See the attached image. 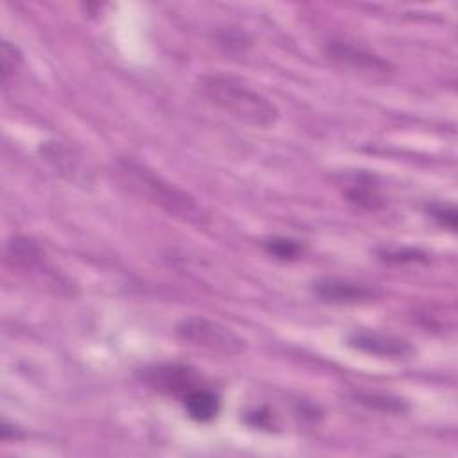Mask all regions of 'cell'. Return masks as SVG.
<instances>
[{
  "label": "cell",
  "mask_w": 458,
  "mask_h": 458,
  "mask_svg": "<svg viewBox=\"0 0 458 458\" xmlns=\"http://www.w3.org/2000/svg\"><path fill=\"white\" fill-rule=\"evenodd\" d=\"M114 175L131 193L161 208L170 216L197 225L206 224L208 215L197 200L145 163L134 157H118L114 161Z\"/></svg>",
  "instance_id": "1"
},
{
  "label": "cell",
  "mask_w": 458,
  "mask_h": 458,
  "mask_svg": "<svg viewBox=\"0 0 458 458\" xmlns=\"http://www.w3.org/2000/svg\"><path fill=\"white\" fill-rule=\"evenodd\" d=\"M199 84L202 95L211 104L242 123L267 129L279 120L277 106L268 97L236 77L209 73L204 75Z\"/></svg>",
  "instance_id": "2"
},
{
  "label": "cell",
  "mask_w": 458,
  "mask_h": 458,
  "mask_svg": "<svg viewBox=\"0 0 458 458\" xmlns=\"http://www.w3.org/2000/svg\"><path fill=\"white\" fill-rule=\"evenodd\" d=\"M175 336L182 344L229 356L242 354L247 349L245 338H242L229 326L200 315L182 318L175 326Z\"/></svg>",
  "instance_id": "3"
},
{
  "label": "cell",
  "mask_w": 458,
  "mask_h": 458,
  "mask_svg": "<svg viewBox=\"0 0 458 458\" xmlns=\"http://www.w3.org/2000/svg\"><path fill=\"white\" fill-rule=\"evenodd\" d=\"M5 254H7V259L13 263V267L34 277H41L45 284L68 286L64 284V279L59 277V274L50 267L45 252L34 240L27 236H13L7 242Z\"/></svg>",
  "instance_id": "4"
},
{
  "label": "cell",
  "mask_w": 458,
  "mask_h": 458,
  "mask_svg": "<svg viewBox=\"0 0 458 458\" xmlns=\"http://www.w3.org/2000/svg\"><path fill=\"white\" fill-rule=\"evenodd\" d=\"M322 52L335 64H338L342 68H351L354 72L370 73V75H374V73L385 75L392 70L390 61L377 55L376 52L367 50V48H363L356 43H351V41L329 39V41L324 43Z\"/></svg>",
  "instance_id": "5"
},
{
  "label": "cell",
  "mask_w": 458,
  "mask_h": 458,
  "mask_svg": "<svg viewBox=\"0 0 458 458\" xmlns=\"http://www.w3.org/2000/svg\"><path fill=\"white\" fill-rule=\"evenodd\" d=\"M141 381H145L148 386L157 388L170 395H179L181 399L199 386L197 376L190 367L177 365V363H157L143 370Z\"/></svg>",
  "instance_id": "6"
},
{
  "label": "cell",
  "mask_w": 458,
  "mask_h": 458,
  "mask_svg": "<svg viewBox=\"0 0 458 458\" xmlns=\"http://www.w3.org/2000/svg\"><path fill=\"white\" fill-rule=\"evenodd\" d=\"M311 286L318 299L333 304H356L381 297V292L376 286L352 283L340 277H320Z\"/></svg>",
  "instance_id": "7"
},
{
  "label": "cell",
  "mask_w": 458,
  "mask_h": 458,
  "mask_svg": "<svg viewBox=\"0 0 458 458\" xmlns=\"http://www.w3.org/2000/svg\"><path fill=\"white\" fill-rule=\"evenodd\" d=\"M349 347H354L361 352L372 354V356H381V358H406L413 352V347L408 340L394 335H385L379 331H354L347 336Z\"/></svg>",
  "instance_id": "8"
},
{
  "label": "cell",
  "mask_w": 458,
  "mask_h": 458,
  "mask_svg": "<svg viewBox=\"0 0 458 458\" xmlns=\"http://www.w3.org/2000/svg\"><path fill=\"white\" fill-rule=\"evenodd\" d=\"M188 417L195 422H211L220 413V397L208 386H195L182 397Z\"/></svg>",
  "instance_id": "9"
},
{
  "label": "cell",
  "mask_w": 458,
  "mask_h": 458,
  "mask_svg": "<svg viewBox=\"0 0 458 458\" xmlns=\"http://www.w3.org/2000/svg\"><path fill=\"white\" fill-rule=\"evenodd\" d=\"M344 193L351 202H354L361 208H367V209H377L385 204L383 195L379 193L372 177L367 174L354 175L349 182H345Z\"/></svg>",
  "instance_id": "10"
},
{
  "label": "cell",
  "mask_w": 458,
  "mask_h": 458,
  "mask_svg": "<svg viewBox=\"0 0 458 458\" xmlns=\"http://www.w3.org/2000/svg\"><path fill=\"white\" fill-rule=\"evenodd\" d=\"M356 401L367 408L386 413H404L408 410V404L403 399L383 394H356Z\"/></svg>",
  "instance_id": "11"
},
{
  "label": "cell",
  "mask_w": 458,
  "mask_h": 458,
  "mask_svg": "<svg viewBox=\"0 0 458 458\" xmlns=\"http://www.w3.org/2000/svg\"><path fill=\"white\" fill-rule=\"evenodd\" d=\"M261 247L277 259H295L302 254V243L292 238L274 236L261 242Z\"/></svg>",
  "instance_id": "12"
},
{
  "label": "cell",
  "mask_w": 458,
  "mask_h": 458,
  "mask_svg": "<svg viewBox=\"0 0 458 458\" xmlns=\"http://www.w3.org/2000/svg\"><path fill=\"white\" fill-rule=\"evenodd\" d=\"M23 63V55L20 48L9 41H2L0 47V64H2V82L7 84L9 77L14 75Z\"/></svg>",
  "instance_id": "13"
},
{
  "label": "cell",
  "mask_w": 458,
  "mask_h": 458,
  "mask_svg": "<svg viewBox=\"0 0 458 458\" xmlns=\"http://www.w3.org/2000/svg\"><path fill=\"white\" fill-rule=\"evenodd\" d=\"M379 258L388 263H410L424 259V252L413 247H383L377 250Z\"/></svg>",
  "instance_id": "14"
},
{
  "label": "cell",
  "mask_w": 458,
  "mask_h": 458,
  "mask_svg": "<svg viewBox=\"0 0 458 458\" xmlns=\"http://www.w3.org/2000/svg\"><path fill=\"white\" fill-rule=\"evenodd\" d=\"M216 38H218V45L225 47L227 50H245L250 45L249 34L236 27L222 29Z\"/></svg>",
  "instance_id": "15"
},
{
  "label": "cell",
  "mask_w": 458,
  "mask_h": 458,
  "mask_svg": "<svg viewBox=\"0 0 458 458\" xmlns=\"http://www.w3.org/2000/svg\"><path fill=\"white\" fill-rule=\"evenodd\" d=\"M428 211L438 225H442L444 229H449V231H456V209H454V206L442 204V202H433L428 208Z\"/></svg>",
  "instance_id": "16"
}]
</instances>
